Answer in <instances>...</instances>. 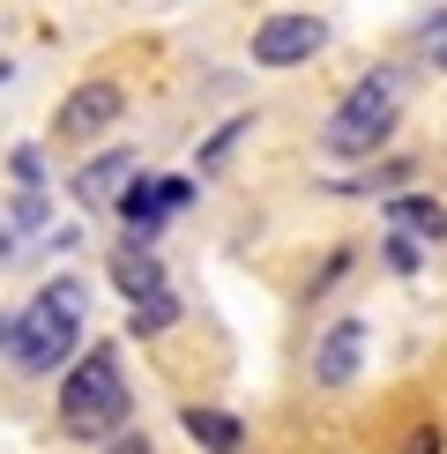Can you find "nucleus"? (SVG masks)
I'll return each instance as SVG.
<instances>
[{
  "label": "nucleus",
  "instance_id": "f03ea898",
  "mask_svg": "<svg viewBox=\"0 0 447 454\" xmlns=\"http://www.w3.org/2000/svg\"><path fill=\"white\" fill-rule=\"evenodd\" d=\"M52 410H60V432H67V440H90V447L105 440V447H112V440L127 432V410H135L127 372H120V350H112V343H90V350L60 372Z\"/></svg>",
  "mask_w": 447,
  "mask_h": 454
},
{
  "label": "nucleus",
  "instance_id": "f8f14e48",
  "mask_svg": "<svg viewBox=\"0 0 447 454\" xmlns=\"http://www.w3.org/2000/svg\"><path fill=\"white\" fill-rule=\"evenodd\" d=\"M388 216L418 239H447V201H433V194H388Z\"/></svg>",
  "mask_w": 447,
  "mask_h": 454
},
{
  "label": "nucleus",
  "instance_id": "6ab92c4d",
  "mask_svg": "<svg viewBox=\"0 0 447 454\" xmlns=\"http://www.w3.org/2000/svg\"><path fill=\"white\" fill-rule=\"evenodd\" d=\"M8 320H15V313H0V350H8Z\"/></svg>",
  "mask_w": 447,
  "mask_h": 454
},
{
  "label": "nucleus",
  "instance_id": "0eeeda50",
  "mask_svg": "<svg viewBox=\"0 0 447 454\" xmlns=\"http://www.w3.org/2000/svg\"><path fill=\"white\" fill-rule=\"evenodd\" d=\"M135 179H142L135 149H98L90 164H74V201H82V209H120Z\"/></svg>",
  "mask_w": 447,
  "mask_h": 454
},
{
  "label": "nucleus",
  "instance_id": "9d476101",
  "mask_svg": "<svg viewBox=\"0 0 447 454\" xmlns=\"http://www.w3.org/2000/svg\"><path fill=\"white\" fill-rule=\"evenodd\" d=\"M112 283L127 291V306H135V298H149V291H164V261H157V246H149V239H127L120 254H112Z\"/></svg>",
  "mask_w": 447,
  "mask_h": 454
},
{
  "label": "nucleus",
  "instance_id": "a211bd4d",
  "mask_svg": "<svg viewBox=\"0 0 447 454\" xmlns=\"http://www.w3.org/2000/svg\"><path fill=\"white\" fill-rule=\"evenodd\" d=\"M15 179H23V186H37V179H45V164H37V149H23V157H15Z\"/></svg>",
  "mask_w": 447,
  "mask_h": 454
},
{
  "label": "nucleus",
  "instance_id": "f3484780",
  "mask_svg": "<svg viewBox=\"0 0 447 454\" xmlns=\"http://www.w3.org/2000/svg\"><path fill=\"white\" fill-rule=\"evenodd\" d=\"M105 454H157V447H149V432H120V440H112Z\"/></svg>",
  "mask_w": 447,
  "mask_h": 454
},
{
  "label": "nucleus",
  "instance_id": "7ed1b4c3",
  "mask_svg": "<svg viewBox=\"0 0 447 454\" xmlns=\"http://www.w3.org/2000/svg\"><path fill=\"white\" fill-rule=\"evenodd\" d=\"M396 120H403V74L396 67H372L358 74V82L343 90V105L328 112V127H321V149L328 157H372V149H388V135H396Z\"/></svg>",
  "mask_w": 447,
  "mask_h": 454
},
{
  "label": "nucleus",
  "instance_id": "4468645a",
  "mask_svg": "<svg viewBox=\"0 0 447 454\" xmlns=\"http://www.w3.org/2000/svg\"><path fill=\"white\" fill-rule=\"evenodd\" d=\"M239 135H254V120H224L216 135H209V149H201V164H224V157L239 149Z\"/></svg>",
  "mask_w": 447,
  "mask_h": 454
},
{
  "label": "nucleus",
  "instance_id": "1a4fd4ad",
  "mask_svg": "<svg viewBox=\"0 0 447 454\" xmlns=\"http://www.w3.org/2000/svg\"><path fill=\"white\" fill-rule=\"evenodd\" d=\"M179 425H186V440H194L201 454H239V447H247V418H231V410L186 403V410H179Z\"/></svg>",
  "mask_w": 447,
  "mask_h": 454
},
{
  "label": "nucleus",
  "instance_id": "2eb2a0df",
  "mask_svg": "<svg viewBox=\"0 0 447 454\" xmlns=\"http://www.w3.org/2000/svg\"><path fill=\"white\" fill-rule=\"evenodd\" d=\"M396 454H447V432H440V425H410Z\"/></svg>",
  "mask_w": 447,
  "mask_h": 454
},
{
  "label": "nucleus",
  "instance_id": "f257e3e1",
  "mask_svg": "<svg viewBox=\"0 0 447 454\" xmlns=\"http://www.w3.org/2000/svg\"><path fill=\"white\" fill-rule=\"evenodd\" d=\"M82 313H90V283L82 276H52L15 306L8 320V365L23 380H52V372L74 365V343H82Z\"/></svg>",
  "mask_w": 447,
  "mask_h": 454
},
{
  "label": "nucleus",
  "instance_id": "dca6fc26",
  "mask_svg": "<svg viewBox=\"0 0 447 454\" xmlns=\"http://www.w3.org/2000/svg\"><path fill=\"white\" fill-rule=\"evenodd\" d=\"M380 254H388V269H396V276H410V269H418V239H410V231H396V239L380 246Z\"/></svg>",
  "mask_w": 447,
  "mask_h": 454
},
{
  "label": "nucleus",
  "instance_id": "6e6552de",
  "mask_svg": "<svg viewBox=\"0 0 447 454\" xmlns=\"http://www.w3.org/2000/svg\"><path fill=\"white\" fill-rule=\"evenodd\" d=\"M186 201H194V179H135V186H127V201H120V223L135 239H149L164 216H179Z\"/></svg>",
  "mask_w": 447,
  "mask_h": 454
},
{
  "label": "nucleus",
  "instance_id": "9b49d317",
  "mask_svg": "<svg viewBox=\"0 0 447 454\" xmlns=\"http://www.w3.org/2000/svg\"><path fill=\"white\" fill-rule=\"evenodd\" d=\"M179 313H186V298L172 291V283H164V291H149V298H135V306H127V335H164V328H179Z\"/></svg>",
  "mask_w": 447,
  "mask_h": 454
},
{
  "label": "nucleus",
  "instance_id": "20e7f679",
  "mask_svg": "<svg viewBox=\"0 0 447 454\" xmlns=\"http://www.w3.org/2000/svg\"><path fill=\"white\" fill-rule=\"evenodd\" d=\"M120 112H127V90L112 82V74H90V82H74L60 112H52V135H67V142H98L120 127Z\"/></svg>",
  "mask_w": 447,
  "mask_h": 454
},
{
  "label": "nucleus",
  "instance_id": "ddd939ff",
  "mask_svg": "<svg viewBox=\"0 0 447 454\" xmlns=\"http://www.w3.org/2000/svg\"><path fill=\"white\" fill-rule=\"evenodd\" d=\"M350 261H358V246H335V254L321 261V269H313V283H306V298H328V291H335V283H343V276H350Z\"/></svg>",
  "mask_w": 447,
  "mask_h": 454
},
{
  "label": "nucleus",
  "instance_id": "39448f33",
  "mask_svg": "<svg viewBox=\"0 0 447 454\" xmlns=\"http://www.w3.org/2000/svg\"><path fill=\"white\" fill-rule=\"evenodd\" d=\"M321 45H328V23L306 8H284V15L254 23V67H306Z\"/></svg>",
  "mask_w": 447,
  "mask_h": 454
},
{
  "label": "nucleus",
  "instance_id": "423d86ee",
  "mask_svg": "<svg viewBox=\"0 0 447 454\" xmlns=\"http://www.w3.org/2000/svg\"><path fill=\"white\" fill-rule=\"evenodd\" d=\"M358 365H365V320L358 313H335L328 320V335L313 343V387H350L358 380Z\"/></svg>",
  "mask_w": 447,
  "mask_h": 454
},
{
  "label": "nucleus",
  "instance_id": "aec40b11",
  "mask_svg": "<svg viewBox=\"0 0 447 454\" xmlns=\"http://www.w3.org/2000/svg\"><path fill=\"white\" fill-rule=\"evenodd\" d=\"M433 67H440V74H447V45H440V52H433Z\"/></svg>",
  "mask_w": 447,
  "mask_h": 454
}]
</instances>
